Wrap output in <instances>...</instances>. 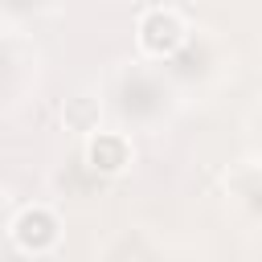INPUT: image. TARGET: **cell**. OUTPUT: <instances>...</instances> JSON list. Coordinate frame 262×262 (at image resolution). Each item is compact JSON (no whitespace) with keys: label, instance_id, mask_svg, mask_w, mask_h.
Listing matches in <instances>:
<instances>
[{"label":"cell","instance_id":"6da1fadb","mask_svg":"<svg viewBox=\"0 0 262 262\" xmlns=\"http://www.w3.org/2000/svg\"><path fill=\"white\" fill-rule=\"evenodd\" d=\"M156 33H164V45H176L180 33H184V29H180V16H176V12H151V16L143 20V41L156 45V41H160Z\"/></svg>","mask_w":262,"mask_h":262}]
</instances>
